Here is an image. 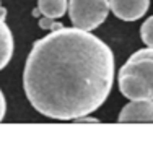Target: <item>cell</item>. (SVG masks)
<instances>
[{
    "instance_id": "cell-5",
    "label": "cell",
    "mask_w": 153,
    "mask_h": 143,
    "mask_svg": "<svg viewBox=\"0 0 153 143\" xmlns=\"http://www.w3.org/2000/svg\"><path fill=\"white\" fill-rule=\"evenodd\" d=\"M119 122H153V99H134L122 107Z\"/></svg>"
},
{
    "instance_id": "cell-1",
    "label": "cell",
    "mask_w": 153,
    "mask_h": 143,
    "mask_svg": "<svg viewBox=\"0 0 153 143\" xmlns=\"http://www.w3.org/2000/svg\"><path fill=\"white\" fill-rule=\"evenodd\" d=\"M114 82L112 50L90 31L64 28L33 44L23 86L39 114L75 120L96 111Z\"/></svg>"
},
{
    "instance_id": "cell-6",
    "label": "cell",
    "mask_w": 153,
    "mask_h": 143,
    "mask_svg": "<svg viewBox=\"0 0 153 143\" xmlns=\"http://www.w3.org/2000/svg\"><path fill=\"white\" fill-rule=\"evenodd\" d=\"M13 49H15L13 34L3 21V18H0V70L8 65L10 59L13 56Z\"/></svg>"
},
{
    "instance_id": "cell-9",
    "label": "cell",
    "mask_w": 153,
    "mask_h": 143,
    "mask_svg": "<svg viewBox=\"0 0 153 143\" xmlns=\"http://www.w3.org/2000/svg\"><path fill=\"white\" fill-rule=\"evenodd\" d=\"M39 26L42 29H51V31H56V29H60L62 24L60 23H54V18H49V16H44L39 20Z\"/></svg>"
},
{
    "instance_id": "cell-4",
    "label": "cell",
    "mask_w": 153,
    "mask_h": 143,
    "mask_svg": "<svg viewBox=\"0 0 153 143\" xmlns=\"http://www.w3.org/2000/svg\"><path fill=\"white\" fill-rule=\"evenodd\" d=\"M150 0H109V8L122 21H135L147 13Z\"/></svg>"
},
{
    "instance_id": "cell-7",
    "label": "cell",
    "mask_w": 153,
    "mask_h": 143,
    "mask_svg": "<svg viewBox=\"0 0 153 143\" xmlns=\"http://www.w3.org/2000/svg\"><path fill=\"white\" fill-rule=\"evenodd\" d=\"M68 8V0H39L38 2V10L44 16L49 18H60L67 13Z\"/></svg>"
},
{
    "instance_id": "cell-8",
    "label": "cell",
    "mask_w": 153,
    "mask_h": 143,
    "mask_svg": "<svg viewBox=\"0 0 153 143\" xmlns=\"http://www.w3.org/2000/svg\"><path fill=\"white\" fill-rule=\"evenodd\" d=\"M142 41L147 44L148 47H153V16H150L140 28Z\"/></svg>"
},
{
    "instance_id": "cell-2",
    "label": "cell",
    "mask_w": 153,
    "mask_h": 143,
    "mask_svg": "<svg viewBox=\"0 0 153 143\" xmlns=\"http://www.w3.org/2000/svg\"><path fill=\"white\" fill-rule=\"evenodd\" d=\"M117 82L121 93L130 101L153 99V47L134 52L121 67Z\"/></svg>"
},
{
    "instance_id": "cell-3",
    "label": "cell",
    "mask_w": 153,
    "mask_h": 143,
    "mask_svg": "<svg viewBox=\"0 0 153 143\" xmlns=\"http://www.w3.org/2000/svg\"><path fill=\"white\" fill-rule=\"evenodd\" d=\"M68 13L75 28L91 31L108 18L109 0H68Z\"/></svg>"
},
{
    "instance_id": "cell-10",
    "label": "cell",
    "mask_w": 153,
    "mask_h": 143,
    "mask_svg": "<svg viewBox=\"0 0 153 143\" xmlns=\"http://www.w3.org/2000/svg\"><path fill=\"white\" fill-rule=\"evenodd\" d=\"M5 111H7V104H5V96H3L2 90H0V122L5 117Z\"/></svg>"
},
{
    "instance_id": "cell-11",
    "label": "cell",
    "mask_w": 153,
    "mask_h": 143,
    "mask_svg": "<svg viewBox=\"0 0 153 143\" xmlns=\"http://www.w3.org/2000/svg\"><path fill=\"white\" fill-rule=\"evenodd\" d=\"M5 16H7V10L0 5V18H3V20H5Z\"/></svg>"
}]
</instances>
